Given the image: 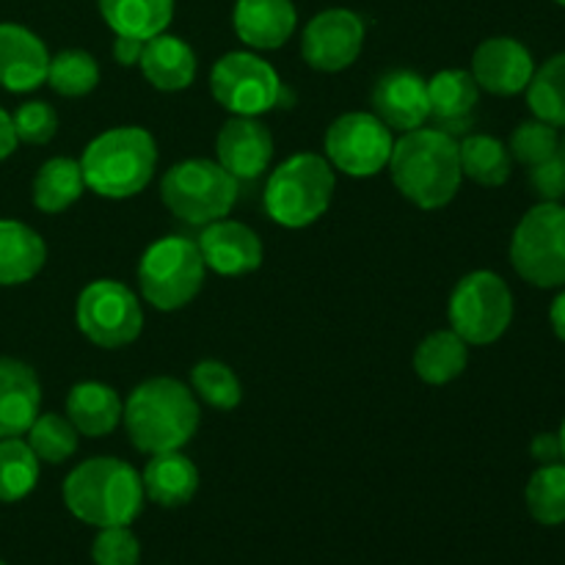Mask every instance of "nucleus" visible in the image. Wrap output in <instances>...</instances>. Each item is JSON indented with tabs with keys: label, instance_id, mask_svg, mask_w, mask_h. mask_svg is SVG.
Listing matches in <instances>:
<instances>
[{
	"label": "nucleus",
	"instance_id": "nucleus-1",
	"mask_svg": "<svg viewBox=\"0 0 565 565\" xmlns=\"http://www.w3.org/2000/svg\"><path fill=\"white\" fill-rule=\"evenodd\" d=\"M390 174L397 191L423 210H439L461 191V152L458 138L436 127L403 132L390 158Z\"/></svg>",
	"mask_w": 565,
	"mask_h": 565
},
{
	"label": "nucleus",
	"instance_id": "nucleus-2",
	"mask_svg": "<svg viewBox=\"0 0 565 565\" xmlns=\"http://www.w3.org/2000/svg\"><path fill=\"white\" fill-rule=\"evenodd\" d=\"M199 403L182 381L158 375L130 392L121 412L127 436L147 456L182 450L199 430Z\"/></svg>",
	"mask_w": 565,
	"mask_h": 565
},
{
	"label": "nucleus",
	"instance_id": "nucleus-3",
	"mask_svg": "<svg viewBox=\"0 0 565 565\" xmlns=\"http://www.w3.org/2000/svg\"><path fill=\"white\" fill-rule=\"evenodd\" d=\"M141 475L121 458L97 456L77 463L64 480V502L75 519L92 527H130L141 513Z\"/></svg>",
	"mask_w": 565,
	"mask_h": 565
},
{
	"label": "nucleus",
	"instance_id": "nucleus-4",
	"mask_svg": "<svg viewBox=\"0 0 565 565\" xmlns=\"http://www.w3.org/2000/svg\"><path fill=\"white\" fill-rule=\"evenodd\" d=\"M83 180L103 199H130L152 182L158 143L143 127H114L83 149Z\"/></svg>",
	"mask_w": 565,
	"mask_h": 565
},
{
	"label": "nucleus",
	"instance_id": "nucleus-5",
	"mask_svg": "<svg viewBox=\"0 0 565 565\" xmlns=\"http://www.w3.org/2000/svg\"><path fill=\"white\" fill-rule=\"evenodd\" d=\"M334 166L315 152H298L270 171L265 182V213L287 230H303L329 210L334 196Z\"/></svg>",
	"mask_w": 565,
	"mask_h": 565
},
{
	"label": "nucleus",
	"instance_id": "nucleus-6",
	"mask_svg": "<svg viewBox=\"0 0 565 565\" xmlns=\"http://www.w3.org/2000/svg\"><path fill=\"white\" fill-rule=\"evenodd\" d=\"M241 182L207 158H191L174 163L160 180V199L171 215L191 226H207L221 221L235 207Z\"/></svg>",
	"mask_w": 565,
	"mask_h": 565
},
{
	"label": "nucleus",
	"instance_id": "nucleus-7",
	"mask_svg": "<svg viewBox=\"0 0 565 565\" xmlns=\"http://www.w3.org/2000/svg\"><path fill=\"white\" fill-rule=\"evenodd\" d=\"M202 252L196 241L182 235H166L143 252L138 263V287L143 301L160 312H174L191 303L204 285Z\"/></svg>",
	"mask_w": 565,
	"mask_h": 565
},
{
	"label": "nucleus",
	"instance_id": "nucleus-8",
	"mask_svg": "<svg viewBox=\"0 0 565 565\" xmlns=\"http://www.w3.org/2000/svg\"><path fill=\"white\" fill-rule=\"evenodd\" d=\"M511 265L541 290L565 287V204L539 202L522 215L511 237Z\"/></svg>",
	"mask_w": 565,
	"mask_h": 565
},
{
	"label": "nucleus",
	"instance_id": "nucleus-9",
	"mask_svg": "<svg viewBox=\"0 0 565 565\" xmlns=\"http://www.w3.org/2000/svg\"><path fill=\"white\" fill-rule=\"evenodd\" d=\"M450 326L467 345H491L513 320V292L494 270H472L450 296Z\"/></svg>",
	"mask_w": 565,
	"mask_h": 565
},
{
	"label": "nucleus",
	"instance_id": "nucleus-10",
	"mask_svg": "<svg viewBox=\"0 0 565 565\" xmlns=\"http://www.w3.org/2000/svg\"><path fill=\"white\" fill-rule=\"evenodd\" d=\"M75 320L86 340L116 351L138 340L143 329V309L127 285L116 279H97L77 296Z\"/></svg>",
	"mask_w": 565,
	"mask_h": 565
},
{
	"label": "nucleus",
	"instance_id": "nucleus-11",
	"mask_svg": "<svg viewBox=\"0 0 565 565\" xmlns=\"http://www.w3.org/2000/svg\"><path fill=\"white\" fill-rule=\"evenodd\" d=\"M210 92L232 116H259L276 108L285 94L274 66L254 53H226L210 72Z\"/></svg>",
	"mask_w": 565,
	"mask_h": 565
},
{
	"label": "nucleus",
	"instance_id": "nucleus-12",
	"mask_svg": "<svg viewBox=\"0 0 565 565\" xmlns=\"http://www.w3.org/2000/svg\"><path fill=\"white\" fill-rule=\"evenodd\" d=\"M392 130L367 110H351L326 130V160L348 177H373L390 166Z\"/></svg>",
	"mask_w": 565,
	"mask_h": 565
},
{
	"label": "nucleus",
	"instance_id": "nucleus-13",
	"mask_svg": "<svg viewBox=\"0 0 565 565\" xmlns=\"http://www.w3.org/2000/svg\"><path fill=\"white\" fill-rule=\"evenodd\" d=\"M364 47V22L351 9H326L303 28L301 55L312 70L342 72Z\"/></svg>",
	"mask_w": 565,
	"mask_h": 565
},
{
	"label": "nucleus",
	"instance_id": "nucleus-14",
	"mask_svg": "<svg viewBox=\"0 0 565 565\" xmlns=\"http://www.w3.org/2000/svg\"><path fill=\"white\" fill-rule=\"evenodd\" d=\"M472 77L483 92L513 97L530 86L535 72L533 53L513 36H491L475 50Z\"/></svg>",
	"mask_w": 565,
	"mask_h": 565
},
{
	"label": "nucleus",
	"instance_id": "nucleus-15",
	"mask_svg": "<svg viewBox=\"0 0 565 565\" xmlns=\"http://www.w3.org/2000/svg\"><path fill=\"white\" fill-rule=\"evenodd\" d=\"M373 110L392 132L425 127L430 116L428 81L414 70H390L375 81Z\"/></svg>",
	"mask_w": 565,
	"mask_h": 565
},
{
	"label": "nucleus",
	"instance_id": "nucleus-16",
	"mask_svg": "<svg viewBox=\"0 0 565 565\" xmlns=\"http://www.w3.org/2000/svg\"><path fill=\"white\" fill-rule=\"evenodd\" d=\"M215 154L237 182L257 180L274 160V136L254 116H232L215 138Z\"/></svg>",
	"mask_w": 565,
	"mask_h": 565
},
{
	"label": "nucleus",
	"instance_id": "nucleus-17",
	"mask_svg": "<svg viewBox=\"0 0 565 565\" xmlns=\"http://www.w3.org/2000/svg\"><path fill=\"white\" fill-rule=\"evenodd\" d=\"M204 265L221 276H246L263 265V241L241 221H213L196 241Z\"/></svg>",
	"mask_w": 565,
	"mask_h": 565
},
{
	"label": "nucleus",
	"instance_id": "nucleus-18",
	"mask_svg": "<svg viewBox=\"0 0 565 565\" xmlns=\"http://www.w3.org/2000/svg\"><path fill=\"white\" fill-rule=\"evenodd\" d=\"M50 53L42 39L25 25L0 22V86L25 94L47 83Z\"/></svg>",
	"mask_w": 565,
	"mask_h": 565
},
{
	"label": "nucleus",
	"instance_id": "nucleus-19",
	"mask_svg": "<svg viewBox=\"0 0 565 565\" xmlns=\"http://www.w3.org/2000/svg\"><path fill=\"white\" fill-rule=\"evenodd\" d=\"M478 103L480 86L469 70H441L428 81V121H434L436 130H445L456 138L469 132Z\"/></svg>",
	"mask_w": 565,
	"mask_h": 565
},
{
	"label": "nucleus",
	"instance_id": "nucleus-20",
	"mask_svg": "<svg viewBox=\"0 0 565 565\" xmlns=\"http://www.w3.org/2000/svg\"><path fill=\"white\" fill-rule=\"evenodd\" d=\"M42 406V384L20 359H0V439L28 434Z\"/></svg>",
	"mask_w": 565,
	"mask_h": 565
},
{
	"label": "nucleus",
	"instance_id": "nucleus-21",
	"mask_svg": "<svg viewBox=\"0 0 565 565\" xmlns=\"http://www.w3.org/2000/svg\"><path fill=\"white\" fill-rule=\"evenodd\" d=\"M232 25L243 44L254 50H279L296 33L292 0H237Z\"/></svg>",
	"mask_w": 565,
	"mask_h": 565
},
{
	"label": "nucleus",
	"instance_id": "nucleus-22",
	"mask_svg": "<svg viewBox=\"0 0 565 565\" xmlns=\"http://www.w3.org/2000/svg\"><path fill=\"white\" fill-rule=\"evenodd\" d=\"M138 66L158 92H182L196 77V53L185 39L158 33L147 39Z\"/></svg>",
	"mask_w": 565,
	"mask_h": 565
},
{
	"label": "nucleus",
	"instance_id": "nucleus-23",
	"mask_svg": "<svg viewBox=\"0 0 565 565\" xmlns=\"http://www.w3.org/2000/svg\"><path fill=\"white\" fill-rule=\"evenodd\" d=\"M125 403L116 395L114 386L99 384V381H83L75 384L66 395V419L75 425V430L88 439L114 434L121 423Z\"/></svg>",
	"mask_w": 565,
	"mask_h": 565
},
{
	"label": "nucleus",
	"instance_id": "nucleus-24",
	"mask_svg": "<svg viewBox=\"0 0 565 565\" xmlns=\"http://www.w3.org/2000/svg\"><path fill=\"white\" fill-rule=\"evenodd\" d=\"M143 494L160 508H182L193 500L199 491L196 463L180 450L158 452L149 458L141 475Z\"/></svg>",
	"mask_w": 565,
	"mask_h": 565
},
{
	"label": "nucleus",
	"instance_id": "nucleus-25",
	"mask_svg": "<svg viewBox=\"0 0 565 565\" xmlns=\"http://www.w3.org/2000/svg\"><path fill=\"white\" fill-rule=\"evenodd\" d=\"M47 263L42 235L22 221L0 218V287L31 281Z\"/></svg>",
	"mask_w": 565,
	"mask_h": 565
},
{
	"label": "nucleus",
	"instance_id": "nucleus-26",
	"mask_svg": "<svg viewBox=\"0 0 565 565\" xmlns=\"http://www.w3.org/2000/svg\"><path fill=\"white\" fill-rule=\"evenodd\" d=\"M105 25L116 36L152 39L174 20V0H97Z\"/></svg>",
	"mask_w": 565,
	"mask_h": 565
},
{
	"label": "nucleus",
	"instance_id": "nucleus-27",
	"mask_svg": "<svg viewBox=\"0 0 565 565\" xmlns=\"http://www.w3.org/2000/svg\"><path fill=\"white\" fill-rule=\"evenodd\" d=\"M469 364V345L452 329L434 331L419 342L414 353V373L430 386L456 381Z\"/></svg>",
	"mask_w": 565,
	"mask_h": 565
},
{
	"label": "nucleus",
	"instance_id": "nucleus-28",
	"mask_svg": "<svg viewBox=\"0 0 565 565\" xmlns=\"http://www.w3.org/2000/svg\"><path fill=\"white\" fill-rule=\"evenodd\" d=\"M86 191V180H83L81 160L72 158H50L42 163V169L33 177V204L42 213H64L66 207L77 202Z\"/></svg>",
	"mask_w": 565,
	"mask_h": 565
},
{
	"label": "nucleus",
	"instance_id": "nucleus-29",
	"mask_svg": "<svg viewBox=\"0 0 565 565\" xmlns=\"http://www.w3.org/2000/svg\"><path fill=\"white\" fill-rule=\"evenodd\" d=\"M458 152H461L463 177H469L478 185L500 188L511 180L513 158L500 138L475 132L458 143Z\"/></svg>",
	"mask_w": 565,
	"mask_h": 565
},
{
	"label": "nucleus",
	"instance_id": "nucleus-30",
	"mask_svg": "<svg viewBox=\"0 0 565 565\" xmlns=\"http://www.w3.org/2000/svg\"><path fill=\"white\" fill-rule=\"evenodd\" d=\"M524 94L535 119L552 127H565V53L546 58L533 72V81Z\"/></svg>",
	"mask_w": 565,
	"mask_h": 565
},
{
	"label": "nucleus",
	"instance_id": "nucleus-31",
	"mask_svg": "<svg viewBox=\"0 0 565 565\" xmlns=\"http://www.w3.org/2000/svg\"><path fill=\"white\" fill-rule=\"evenodd\" d=\"M530 516L544 527L565 524V463H544L533 472L524 489Z\"/></svg>",
	"mask_w": 565,
	"mask_h": 565
},
{
	"label": "nucleus",
	"instance_id": "nucleus-32",
	"mask_svg": "<svg viewBox=\"0 0 565 565\" xmlns=\"http://www.w3.org/2000/svg\"><path fill=\"white\" fill-rule=\"evenodd\" d=\"M39 483V458L22 441L0 439V502H20L36 489Z\"/></svg>",
	"mask_w": 565,
	"mask_h": 565
},
{
	"label": "nucleus",
	"instance_id": "nucleus-33",
	"mask_svg": "<svg viewBox=\"0 0 565 565\" xmlns=\"http://www.w3.org/2000/svg\"><path fill=\"white\" fill-rule=\"evenodd\" d=\"M47 83L61 97H86L99 83V64L86 50H61L50 58Z\"/></svg>",
	"mask_w": 565,
	"mask_h": 565
},
{
	"label": "nucleus",
	"instance_id": "nucleus-34",
	"mask_svg": "<svg viewBox=\"0 0 565 565\" xmlns=\"http://www.w3.org/2000/svg\"><path fill=\"white\" fill-rule=\"evenodd\" d=\"M81 434L61 414H42L28 428V447L44 463H64L77 452Z\"/></svg>",
	"mask_w": 565,
	"mask_h": 565
},
{
	"label": "nucleus",
	"instance_id": "nucleus-35",
	"mask_svg": "<svg viewBox=\"0 0 565 565\" xmlns=\"http://www.w3.org/2000/svg\"><path fill=\"white\" fill-rule=\"evenodd\" d=\"M191 384L207 406L221 408V412H230L243 401V386L235 370L215 359H204L191 370Z\"/></svg>",
	"mask_w": 565,
	"mask_h": 565
},
{
	"label": "nucleus",
	"instance_id": "nucleus-36",
	"mask_svg": "<svg viewBox=\"0 0 565 565\" xmlns=\"http://www.w3.org/2000/svg\"><path fill=\"white\" fill-rule=\"evenodd\" d=\"M508 152L516 163L522 166H539L544 160L555 158L561 152V136H557V127L546 125L541 119L522 121L516 130L511 132V141H508Z\"/></svg>",
	"mask_w": 565,
	"mask_h": 565
},
{
	"label": "nucleus",
	"instance_id": "nucleus-37",
	"mask_svg": "<svg viewBox=\"0 0 565 565\" xmlns=\"http://www.w3.org/2000/svg\"><path fill=\"white\" fill-rule=\"evenodd\" d=\"M11 121H14L17 141L33 143V147H42V143H50L58 132V114L50 103L44 99H31V103H22L20 108L11 114Z\"/></svg>",
	"mask_w": 565,
	"mask_h": 565
},
{
	"label": "nucleus",
	"instance_id": "nucleus-38",
	"mask_svg": "<svg viewBox=\"0 0 565 565\" xmlns=\"http://www.w3.org/2000/svg\"><path fill=\"white\" fill-rule=\"evenodd\" d=\"M94 565H138L141 544L130 527H103L92 544Z\"/></svg>",
	"mask_w": 565,
	"mask_h": 565
},
{
	"label": "nucleus",
	"instance_id": "nucleus-39",
	"mask_svg": "<svg viewBox=\"0 0 565 565\" xmlns=\"http://www.w3.org/2000/svg\"><path fill=\"white\" fill-rule=\"evenodd\" d=\"M530 185L541 202L565 199V158L561 152L539 166H530Z\"/></svg>",
	"mask_w": 565,
	"mask_h": 565
},
{
	"label": "nucleus",
	"instance_id": "nucleus-40",
	"mask_svg": "<svg viewBox=\"0 0 565 565\" xmlns=\"http://www.w3.org/2000/svg\"><path fill=\"white\" fill-rule=\"evenodd\" d=\"M530 456H533V461H539L541 467H544V463L563 461L561 439H557V434H539V436H535L533 445H530Z\"/></svg>",
	"mask_w": 565,
	"mask_h": 565
},
{
	"label": "nucleus",
	"instance_id": "nucleus-41",
	"mask_svg": "<svg viewBox=\"0 0 565 565\" xmlns=\"http://www.w3.org/2000/svg\"><path fill=\"white\" fill-rule=\"evenodd\" d=\"M143 39H132V36H116L114 42V58L119 66H136L141 61L143 53Z\"/></svg>",
	"mask_w": 565,
	"mask_h": 565
},
{
	"label": "nucleus",
	"instance_id": "nucleus-42",
	"mask_svg": "<svg viewBox=\"0 0 565 565\" xmlns=\"http://www.w3.org/2000/svg\"><path fill=\"white\" fill-rule=\"evenodd\" d=\"M17 132H14V121H11V114H6L3 108H0V160L11 158L17 149Z\"/></svg>",
	"mask_w": 565,
	"mask_h": 565
},
{
	"label": "nucleus",
	"instance_id": "nucleus-43",
	"mask_svg": "<svg viewBox=\"0 0 565 565\" xmlns=\"http://www.w3.org/2000/svg\"><path fill=\"white\" fill-rule=\"evenodd\" d=\"M550 323H552V331H555V337L561 342H565V287L561 296L552 301L550 307Z\"/></svg>",
	"mask_w": 565,
	"mask_h": 565
},
{
	"label": "nucleus",
	"instance_id": "nucleus-44",
	"mask_svg": "<svg viewBox=\"0 0 565 565\" xmlns=\"http://www.w3.org/2000/svg\"><path fill=\"white\" fill-rule=\"evenodd\" d=\"M557 439H561V452H563V463H565V419H563L561 430H557Z\"/></svg>",
	"mask_w": 565,
	"mask_h": 565
},
{
	"label": "nucleus",
	"instance_id": "nucleus-45",
	"mask_svg": "<svg viewBox=\"0 0 565 565\" xmlns=\"http://www.w3.org/2000/svg\"><path fill=\"white\" fill-rule=\"evenodd\" d=\"M561 154H563V158H565V136L561 138Z\"/></svg>",
	"mask_w": 565,
	"mask_h": 565
},
{
	"label": "nucleus",
	"instance_id": "nucleus-46",
	"mask_svg": "<svg viewBox=\"0 0 565 565\" xmlns=\"http://www.w3.org/2000/svg\"><path fill=\"white\" fill-rule=\"evenodd\" d=\"M552 3H557V6H563V9H565V0H552Z\"/></svg>",
	"mask_w": 565,
	"mask_h": 565
},
{
	"label": "nucleus",
	"instance_id": "nucleus-47",
	"mask_svg": "<svg viewBox=\"0 0 565 565\" xmlns=\"http://www.w3.org/2000/svg\"><path fill=\"white\" fill-rule=\"evenodd\" d=\"M0 565H6V563H3V561H0Z\"/></svg>",
	"mask_w": 565,
	"mask_h": 565
}]
</instances>
